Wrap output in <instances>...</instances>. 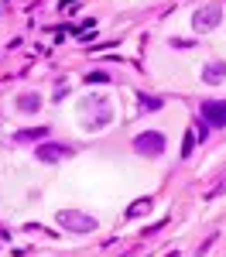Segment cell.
<instances>
[{"instance_id": "cell-7", "label": "cell", "mask_w": 226, "mask_h": 257, "mask_svg": "<svg viewBox=\"0 0 226 257\" xmlns=\"http://www.w3.org/2000/svg\"><path fill=\"white\" fill-rule=\"evenodd\" d=\"M202 79L209 86H216V82H226V62H209L202 69Z\"/></svg>"}, {"instance_id": "cell-2", "label": "cell", "mask_w": 226, "mask_h": 257, "mask_svg": "<svg viewBox=\"0 0 226 257\" xmlns=\"http://www.w3.org/2000/svg\"><path fill=\"white\" fill-rule=\"evenodd\" d=\"M134 151L141 158H161L164 155V134L161 131H144L134 138Z\"/></svg>"}, {"instance_id": "cell-4", "label": "cell", "mask_w": 226, "mask_h": 257, "mask_svg": "<svg viewBox=\"0 0 226 257\" xmlns=\"http://www.w3.org/2000/svg\"><path fill=\"white\" fill-rule=\"evenodd\" d=\"M76 151L69 148V144H59V141H45V144H38L35 148V158L45 161V165H55V161H65V158H72Z\"/></svg>"}, {"instance_id": "cell-6", "label": "cell", "mask_w": 226, "mask_h": 257, "mask_svg": "<svg viewBox=\"0 0 226 257\" xmlns=\"http://www.w3.org/2000/svg\"><path fill=\"white\" fill-rule=\"evenodd\" d=\"M48 141V123H41V127H28V131H18L14 134V144H31V141Z\"/></svg>"}, {"instance_id": "cell-3", "label": "cell", "mask_w": 226, "mask_h": 257, "mask_svg": "<svg viewBox=\"0 0 226 257\" xmlns=\"http://www.w3.org/2000/svg\"><path fill=\"white\" fill-rule=\"evenodd\" d=\"M219 21H223V7L219 4H205V7H199L192 14V28L195 31H212V28H219Z\"/></svg>"}, {"instance_id": "cell-1", "label": "cell", "mask_w": 226, "mask_h": 257, "mask_svg": "<svg viewBox=\"0 0 226 257\" xmlns=\"http://www.w3.org/2000/svg\"><path fill=\"white\" fill-rule=\"evenodd\" d=\"M59 226H65L69 233H93L96 230V219L89 213H79V209H59Z\"/></svg>"}, {"instance_id": "cell-12", "label": "cell", "mask_w": 226, "mask_h": 257, "mask_svg": "<svg viewBox=\"0 0 226 257\" xmlns=\"http://www.w3.org/2000/svg\"><path fill=\"white\" fill-rule=\"evenodd\" d=\"M195 41H188V38H171V48H192Z\"/></svg>"}, {"instance_id": "cell-9", "label": "cell", "mask_w": 226, "mask_h": 257, "mask_svg": "<svg viewBox=\"0 0 226 257\" xmlns=\"http://www.w3.org/2000/svg\"><path fill=\"white\" fill-rule=\"evenodd\" d=\"M110 120H113V113H110V110H103L100 117H89L86 131H100V127H106V123H110Z\"/></svg>"}, {"instance_id": "cell-11", "label": "cell", "mask_w": 226, "mask_h": 257, "mask_svg": "<svg viewBox=\"0 0 226 257\" xmlns=\"http://www.w3.org/2000/svg\"><path fill=\"white\" fill-rule=\"evenodd\" d=\"M192 144H195V134L188 131V134H185V141H182V158H188V155H192Z\"/></svg>"}, {"instance_id": "cell-5", "label": "cell", "mask_w": 226, "mask_h": 257, "mask_svg": "<svg viewBox=\"0 0 226 257\" xmlns=\"http://www.w3.org/2000/svg\"><path fill=\"white\" fill-rule=\"evenodd\" d=\"M202 120L212 127H226V99H205L202 103Z\"/></svg>"}, {"instance_id": "cell-8", "label": "cell", "mask_w": 226, "mask_h": 257, "mask_svg": "<svg viewBox=\"0 0 226 257\" xmlns=\"http://www.w3.org/2000/svg\"><path fill=\"white\" fill-rule=\"evenodd\" d=\"M18 110L21 113H38L41 110V96L38 93H24V96H18Z\"/></svg>"}, {"instance_id": "cell-10", "label": "cell", "mask_w": 226, "mask_h": 257, "mask_svg": "<svg viewBox=\"0 0 226 257\" xmlns=\"http://www.w3.org/2000/svg\"><path fill=\"white\" fill-rule=\"evenodd\" d=\"M147 209H151V199H137V202H134V206L127 209V216H144Z\"/></svg>"}, {"instance_id": "cell-13", "label": "cell", "mask_w": 226, "mask_h": 257, "mask_svg": "<svg viewBox=\"0 0 226 257\" xmlns=\"http://www.w3.org/2000/svg\"><path fill=\"white\" fill-rule=\"evenodd\" d=\"M89 82H110V72H93Z\"/></svg>"}, {"instance_id": "cell-14", "label": "cell", "mask_w": 226, "mask_h": 257, "mask_svg": "<svg viewBox=\"0 0 226 257\" xmlns=\"http://www.w3.org/2000/svg\"><path fill=\"white\" fill-rule=\"evenodd\" d=\"M141 103H144V106H147V110H151V106H154V110H158V106H161V99H151V96H144Z\"/></svg>"}, {"instance_id": "cell-15", "label": "cell", "mask_w": 226, "mask_h": 257, "mask_svg": "<svg viewBox=\"0 0 226 257\" xmlns=\"http://www.w3.org/2000/svg\"><path fill=\"white\" fill-rule=\"evenodd\" d=\"M219 192H226V182H219V185H216V189H212L209 196H219Z\"/></svg>"}]
</instances>
